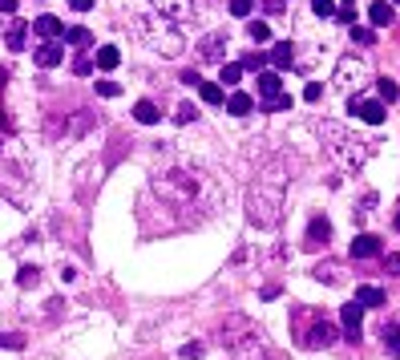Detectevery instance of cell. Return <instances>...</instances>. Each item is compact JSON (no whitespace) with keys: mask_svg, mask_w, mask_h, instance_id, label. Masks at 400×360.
Masks as SVG:
<instances>
[{"mask_svg":"<svg viewBox=\"0 0 400 360\" xmlns=\"http://www.w3.org/2000/svg\"><path fill=\"white\" fill-rule=\"evenodd\" d=\"M150 191L158 194L162 203H170V207H202L207 215H214V207H218V182L194 166L158 170L150 178Z\"/></svg>","mask_w":400,"mask_h":360,"instance_id":"obj_1","label":"cell"},{"mask_svg":"<svg viewBox=\"0 0 400 360\" xmlns=\"http://www.w3.org/2000/svg\"><path fill=\"white\" fill-rule=\"evenodd\" d=\"M134 33L141 37V45H150L154 53H162V57H178L186 41H182V33H178V24L162 17V12H141L138 21H134Z\"/></svg>","mask_w":400,"mask_h":360,"instance_id":"obj_2","label":"cell"},{"mask_svg":"<svg viewBox=\"0 0 400 360\" xmlns=\"http://www.w3.org/2000/svg\"><path fill=\"white\" fill-rule=\"evenodd\" d=\"M247 218L255 227H279L283 218V182H267L259 174V182L247 191Z\"/></svg>","mask_w":400,"mask_h":360,"instance_id":"obj_3","label":"cell"},{"mask_svg":"<svg viewBox=\"0 0 400 360\" xmlns=\"http://www.w3.org/2000/svg\"><path fill=\"white\" fill-rule=\"evenodd\" d=\"M291 328H295V340L311 348V352H320V348H331L336 340H340V328L331 324L324 312H315V308H295L291 316Z\"/></svg>","mask_w":400,"mask_h":360,"instance_id":"obj_4","label":"cell"},{"mask_svg":"<svg viewBox=\"0 0 400 360\" xmlns=\"http://www.w3.org/2000/svg\"><path fill=\"white\" fill-rule=\"evenodd\" d=\"M320 134L328 138L331 154H336L344 166H364V162H368V154H372V142H368V138H360V134H348L340 121H324V126H320Z\"/></svg>","mask_w":400,"mask_h":360,"instance_id":"obj_5","label":"cell"},{"mask_svg":"<svg viewBox=\"0 0 400 360\" xmlns=\"http://www.w3.org/2000/svg\"><path fill=\"white\" fill-rule=\"evenodd\" d=\"M263 336V328L251 320V316H238L231 312L218 328H214V340L223 344V348H238V344H247V340H259Z\"/></svg>","mask_w":400,"mask_h":360,"instance_id":"obj_6","label":"cell"},{"mask_svg":"<svg viewBox=\"0 0 400 360\" xmlns=\"http://www.w3.org/2000/svg\"><path fill=\"white\" fill-rule=\"evenodd\" d=\"M227 33H207L198 45H194V53H198V61H227Z\"/></svg>","mask_w":400,"mask_h":360,"instance_id":"obj_7","label":"cell"},{"mask_svg":"<svg viewBox=\"0 0 400 360\" xmlns=\"http://www.w3.org/2000/svg\"><path fill=\"white\" fill-rule=\"evenodd\" d=\"M340 324H344V340H352V344H360V328H364V304H344L340 308Z\"/></svg>","mask_w":400,"mask_h":360,"instance_id":"obj_8","label":"cell"},{"mask_svg":"<svg viewBox=\"0 0 400 360\" xmlns=\"http://www.w3.org/2000/svg\"><path fill=\"white\" fill-rule=\"evenodd\" d=\"M364 73H368V69H364L356 57H344V61L336 65V85H340V89H352V85L364 81Z\"/></svg>","mask_w":400,"mask_h":360,"instance_id":"obj_9","label":"cell"},{"mask_svg":"<svg viewBox=\"0 0 400 360\" xmlns=\"http://www.w3.org/2000/svg\"><path fill=\"white\" fill-rule=\"evenodd\" d=\"M154 4V12H162V17H170L174 24H182L194 17V4L190 0H150Z\"/></svg>","mask_w":400,"mask_h":360,"instance_id":"obj_10","label":"cell"},{"mask_svg":"<svg viewBox=\"0 0 400 360\" xmlns=\"http://www.w3.org/2000/svg\"><path fill=\"white\" fill-rule=\"evenodd\" d=\"M352 114L360 121H368V126H384V118H388V114H384V101H360V97L352 101Z\"/></svg>","mask_w":400,"mask_h":360,"instance_id":"obj_11","label":"cell"},{"mask_svg":"<svg viewBox=\"0 0 400 360\" xmlns=\"http://www.w3.org/2000/svg\"><path fill=\"white\" fill-rule=\"evenodd\" d=\"M328 239H331V223L328 218H311L307 223V239H304V247H328Z\"/></svg>","mask_w":400,"mask_h":360,"instance_id":"obj_12","label":"cell"},{"mask_svg":"<svg viewBox=\"0 0 400 360\" xmlns=\"http://www.w3.org/2000/svg\"><path fill=\"white\" fill-rule=\"evenodd\" d=\"M33 61H37L41 69H53V65H61V61H65V45H57V41H45V45L33 53Z\"/></svg>","mask_w":400,"mask_h":360,"instance_id":"obj_13","label":"cell"},{"mask_svg":"<svg viewBox=\"0 0 400 360\" xmlns=\"http://www.w3.org/2000/svg\"><path fill=\"white\" fill-rule=\"evenodd\" d=\"M368 21L376 24V28L392 24V21H397V4H392V0H372V8H368Z\"/></svg>","mask_w":400,"mask_h":360,"instance_id":"obj_14","label":"cell"},{"mask_svg":"<svg viewBox=\"0 0 400 360\" xmlns=\"http://www.w3.org/2000/svg\"><path fill=\"white\" fill-rule=\"evenodd\" d=\"M33 28H37L45 41H57V37H65V24H61V17H53V12L37 17V21H33Z\"/></svg>","mask_w":400,"mask_h":360,"instance_id":"obj_15","label":"cell"},{"mask_svg":"<svg viewBox=\"0 0 400 360\" xmlns=\"http://www.w3.org/2000/svg\"><path fill=\"white\" fill-rule=\"evenodd\" d=\"M376 255H380L376 235H356L352 239V259H376Z\"/></svg>","mask_w":400,"mask_h":360,"instance_id":"obj_16","label":"cell"},{"mask_svg":"<svg viewBox=\"0 0 400 360\" xmlns=\"http://www.w3.org/2000/svg\"><path fill=\"white\" fill-rule=\"evenodd\" d=\"M356 304H364V308H384L388 295H384V288H376V284H364V288H356Z\"/></svg>","mask_w":400,"mask_h":360,"instance_id":"obj_17","label":"cell"},{"mask_svg":"<svg viewBox=\"0 0 400 360\" xmlns=\"http://www.w3.org/2000/svg\"><path fill=\"white\" fill-rule=\"evenodd\" d=\"M134 118H138L141 126H158V121H162V110H158L150 97H141L138 105H134Z\"/></svg>","mask_w":400,"mask_h":360,"instance_id":"obj_18","label":"cell"},{"mask_svg":"<svg viewBox=\"0 0 400 360\" xmlns=\"http://www.w3.org/2000/svg\"><path fill=\"white\" fill-rule=\"evenodd\" d=\"M198 97H202L207 105H227V89H223L218 81H198Z\"/></svg>","mask_w":400,"mask_h":360,"instance_id":"obj_19","label":"cell"},{"mask_svg":"<svg viewBox=\"0 0 400 360\" xmlns=\"http://www.w3.org/2000/svg\"><path fill=\"white\" fill-rule=\"evenodd\" d=\"M255 110V97L251 94H231L227 97V114H235V118H247Z\"/></svg>","mask_w":400,"mask_h":360,"instance_id":"obj_20","label":"cell"},{"mask_svg":"<svg viewBox=\"0 0 400 360\" xmlns=\"http://www.w3.org/2000/svg\"><path fill=\"white\" fill-rule=\"evenodd\" d=\"M320 284H340L344 280V267L336 264V259H328V264H315V271H311Z\"/></svg>","mask_w":400,"mask_h":360,"instance_id":"obj_21","label":"cell"},{"mask_svg":"<svg viewBox=\"0 0 400 360\" xmlns=\"http://www.w3.org/2000/svg\"><path fill=\"white\" fill-rule=\"evenodd\" d=\"M24 37H28V24H24V21H12V24H8V33H4V45L12 49V53H21V49H24Z\"/></svg>","mask_w":400,"mask_h":360,"instance_id":"obj_22","label":"cell"},{"mask_svg":"<svg viewBox=\"0 0 400 360\" xmlns=\"http://www.w3.org/2000/svg\"><path fill=\"white\" fill-rule=\"evenodd\" d=\"M271 61H275V69H287V65L295 61V45H291V41L275 45V49H271Z\"/></svg>","mask_w":400,"mask_h":360,"instance_id":"obj_23","label":"cell"},{"mask_svg":"<svg viewBox=\"0 0 400 360\" xmlns=\"http://www.w3.org/2000/svg\"><path fill=\"white\" fill-rule=\"evenodd\" d=\"M243 81V65L238 61H223V73H218V85L227 89V85H238Z\"/></svg>","mask_w":400,"mask_h":360,"instance_id":"obj_24","label":"cell"},{"mask_svg":"<svg viewBox=\"0 0 400 360\" xmlns=\"http://www.w3.org/2000/svg\"><path fill=\"white\" fill-rule=\"evenodd\" d=\"M121 65V53L114 45H101L97 49V69H118Z\"/></svg>","mask_w":400,"mask_h":360,"instance_id":"obj_25","label":"cell"},{"mask_svg":"<svg viewBox=\"0 0 400 360\" xmlns=\"http://www.w3.org/2000/svg\"><path fill=\"white\" fill-rule=\"evenodd\" d=\"M275 94H283L279 73H259V97H275Z\"/></svg>","mask_w":400,"mask_h":360,"instance_id":"obj_26","label":"cell"},{"mask_svg":"<svg viewBox=\"0 0 400 360\" xmlns=\"http://www.w3.org/2000/svg\"><path fill=\"white\" fill-rule=\"evenodd\" d=\"M65 45L89 49V45H94V33H89V28H65Z\"/></svg>","mask_w":400,"mask_h":360,"instance_id":"obj_27","label":"cell"},{"mask_svg":"<svg viewBox=\"0 0 400 360\" xmlns=\"http://www.w3.org/2000/svg\"><path fill=\"white\" fill-rule=\"evenodd\" d=\"M384 348L400 360V320L397 324H384Z\"/></svg>","mask_w":400,"mask_h":360,"instance_id":"obj_28","label":"cell"},{"mask_svg":"<svg viewBox=\"0 0 400 360\" xmlns=\"http://www.w3.org/2000/svg\"><path fill=\"white\" fill-rule=\"evenodd\" d=\"M247 37H251V41H271V24L267 21H247Z\"/></svg>","mask_w":400,"mask_h":360,"instance_id":"obj_29","label":"cell"},{"mask_svg":"<svg viewBox=\"0 0 400 360\" xmlns=\"http://www.w3.org/2000/svg\"><path fill=\"white\" fill-rule=\"evenodd\" d=\"M376 94H380V101H397L400 85H397V81H388V77H380V81H376Z\"/></svg>","mask_w":400,"mask_h":360,"instance_id":"obj_30","label":"cell"},{"mask_svg":"<svg viewBox=\"0 0 400 360\" xmlns=\"http://www.w3.org/2000/svg\"><path fill=\"white\" fill-rule=\"evenodd\" d=\"M198 118V110H194V101H182V105H174V121L178 126H190V121Z\"/></svg>","mask_w":400,"mask_h":360,"instance_id":"obj_31","label":"cell"},{"mask_svg":"<svg viewBox=\"0 0 400 360\" xmlns=\"http://www.w3.org/2000/svg\"><path fill=\"white\" fill-rule=\"evenodd\" d=\"M376 41V33L372 28H364V24H352V45H372Z\"/></svg>","mask_w":400,"mask_h":360,"instance_id":"obj_32","label":"cell"},{"mask_svg":"<svg viewBox=\"0 0 400 360\" xmlns=\"http://www.w3.org/2000/svg\"><path fill=\"white\" fill-rule=\"evenodd\" d=\"M37 280H41L37 267H21V271H17V284H21V288H37Z\"/></svg>","mask_w":400,"mask_h":360,"instance_id":"obj_33","label":"cell"},{"mask_svg":"<svg viewBox=\"0 0 400 360\" xmlns=\"http://www.w3.org/2000/svg\"><path fill=\"white\" fill-rule=\"evenodd\" d=\"M267 101V110L271 114H279V110H291V94H275V97H263Z\"/></svg>","mask_w":400,"mask_h":360,"instance_id":"obj_34","label":"cell"},{"mask_svg":"<svg viewBox=\"0 0 400 360\" xmlns=\"http://www.w3.org/2000/svg\"><path fill=\"white\" fill-rule=\"evenodd\" d=\"M251 8H255V0H231V17H238V21H247Z\"/></svg>","mask_w":400,"mask_h":360,"instance_id":"obj_35","label":"cell"},{"mask_svg":"<svg viewBox=\"0 0 400 360\" xmlns=\"http://www.w3.org/2000/svg\"><path fill=\"white\" fill-rule=\"evenodd\" d=\"M311 12L315 17H336V0H311Z\"/></svg>","mask_w":400,"mask_h":360,"instance_id":"obj_36","label":"cell"},{"mask_svg":"<svg viewBox=\"0 0 400 360\" xmlns=\"http://www.w3.org/2000/svg\"><path fill=\"white\" fill-rule=\"evenodd\" d=\"M178 357H182V360H198V357H202V344H198V340H190V344L178 348Z\"/></svg>","mask_w":400,"mask_h":360,"instance_id":"obj_37","label":"cell"},{"mask_svg":"<svg viewBox=\"0 0 400 360\" xmlns=\"http://www.w3.org/2000/svg\"><path fill=\"white\" fill-rule=\"evenodd\" d=\"M238 65H243V69H263V65H267V57H263V53H247Z\"/></svg>","mask_w":400,"mask_h":360,"instance_id":"obj_38","label":"cell"},{"mask_svg":"<svg viewBox=\"0 0 400 360\" xmlns=\"http://www.w3.org/2000/svg\"><path fill=\"white\" fill-rule=\"evenodd\" d=\"M89 114H77V118H73V126H69V138H77V134H81V130H89Z\"/></svg>","mask_w":400,"mask_h":360,"instance_id":"obj_39","label":"cell"},{"mask_svg":"<svg viewBox=\"0 0 400 360\" xmlns=\"http://www.w3.org/2000/svg\"><path fill=\"white\" fill-rule=\"evenodd\" d=\"M320 97H324V85H320V81H307V85H304V101H320Z\"/></svg>","mask_w":400,"mask_h":360,"instance_id":"obj_40","label":"cell"},{"mask_svg":"<svg viewBox=\"0 0 400 360\" xmlns=\"http://www.w3.org/2000/svg\"><path fill=\"white\" fill-rule=\"evenodd\" d=\"M0 348H24V336H17V332H0Z\"/></svg>","mask_w":400,"mask_h":360,"instance_id":"obj_41","label":"cell"},{"mask_svg":"<svg viewBox=\"0 0 400 360\" xmlns=\"http://www.w3.org/2000/svg\"><path fill=\"white\" fill-rule=\"evenodd\" d=\"M97 94H101V97H118L121 85H118V81H97Z\"/></svg>","mask_w":400,"mask_h":360,"instance_id":"obj_42","label":"cell"},{"mask_svg":"<svg viewBox=\"0 0 400 360\" xmlns=\"http://www.w3.org/2000/svg\"><path fill=\"white\" fill-rule=\"evenodd\" d=\"M336 21H344V24H356V8H352V4H344V8H336Z\"/></svg>","mask_w":400,"mask_h":360,"instance_id":"obj_43","label":"cell"},{"mask_svg":"<svg viewBox=\"0 0 400 360\" xmlns=\"http://www.w3.org/2000/svg\"><path fill=\"white\" fill-rule=\"evenodd\" d=\"M384 271H388V275H400V255H384Z\"/></svg>","mask_w":400,"mask_h":360,"instance_id":"obj_44","label":"cell"},{"mask_svg":"<svg viewBox=\"0 0 400 360\" xmlns=\"http://www.w3.org/2000/svg\"><path fill=\"white\" fill-rule=\"evenodd\" d=\"M89 69H94V65H89L85 57H77V61H73V73H81V77H89Z\"/></svg>","mask_w":400,"mask_h":360,"instance_id":"obj_45","label":"cell"},{"mask_svg":"<svg viewBox=\"0 0 400 360\" xmlns=\"http://www.w3.org/2000/svg\"><path fill=\"white\" fill-rule=\"evenodd\" d=\"M69 8H73V12H89V8H94V0H69Z\"/></svg>","mask_w":400,"mask_h":360,"instance_id":"obj_46","label":"cell"},{"mask_svg":"<svg viewBox=\"0 0 400 360\" xmlns=\"http://www.w3.org/2000/svg\"><path fill=\"white\" fill-rule=\"evenodd\" d=\"M263 8H267L271 17H279V12H283V0H263Z\"/></svg>","mask_w":400,"mask_h":360,"instance_id":"obj_47","label":"cell"},{"mask_svg":"<svg viewBox=\"0 0 400 360\" xmlns=\"http://www.w3.org/2000/svg\"><path fill=\"white\" fill-rule=\"evenodd\" d=\"M178 81H182V85H198L202 77H198V73H194V69H186V73H182V77H178Z\"/></svg>","mask_w":400,"mask_h":360,"instance_id":"obj_48","label":"cell"},{"mask_svg":"<svg viewBox=\"0 0 400 360\" xmlns=\"http://www.w3.org/2000/svg\"><path fill=\"white\" fill-rule=\"evenodd\" d=\"M0 12L8 17V12H17V0H0Z\"/></svg>","mask_w":400,"mask_h":360,"instance_id":"obj_49","label":"cell"},{"mask_svg":"<svg viewBox=\"0 0 400 360\" xmlns=\"http://www.w3.org/2000/svg\"><path fill=\"white\" fill-rule=\"evenodd\" d=\"M397 231H400V211H397Z\"/></svg>","mask_w":400,"mask_h":360,"instance_id":"obj_50","label":"cell"},{"mask_svg":"<svg viewBox=\"0 0 400 360\" xmlns=\"http://www.w3.org/2000/svg\"><path fill=\"white\" fill-rule=\"evenodd\" d=\"M344 4H352V0H344Z\"/></svg>","mask_w":400,"mask_h":360,"instance_id":"obj_51","label":"cell"},{"mask_svg":"<svg viewBox=\"0 0 400 360\" xmlns=\"http://www.w3.org/2000/svg\"><path fill=\"white\" fill-rule=\"evenodd\" d=\"M392 4H400V0H392Z\"/></svg>","mask_w":400,"mask_h":360,"instance_id":"obj_52","label":"cell"}]
</instances>
